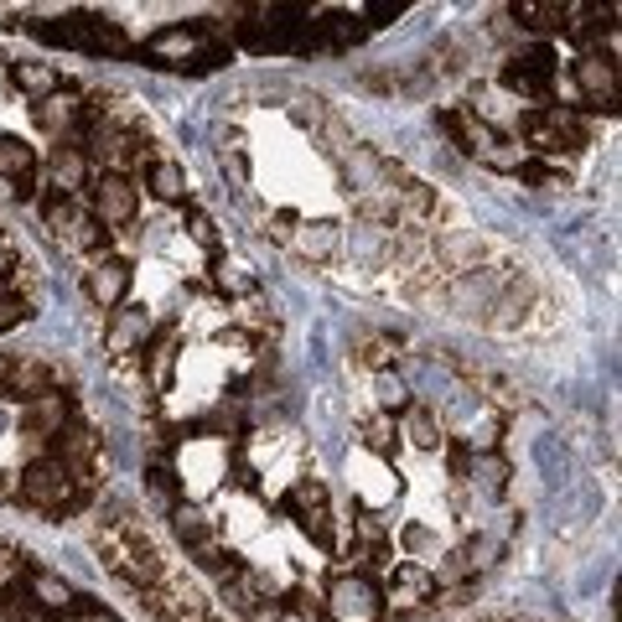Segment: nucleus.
Segmentation results:
<instances>
[{"mask_svg": "<svg viewBox=\"0 0 622 622\" xmlns=\"http://www.w3.org/2000/svg\"><path fill=\"white\" fill-rule=\"evenodd\" d=\"M93 550H99V561L115 571L120 581L130 586H161L167 581V561H161V550L146 530H140L136 519H120V524H109V530L93 534Z\"/></svg>", "mask_w": 622, "mask_h": 622, "instance_id": "obj_1", "label": "nucleus"}, {"mask_svg": "<svg viewBox=\"0 0 622 622\" xmlns=\"http://www.w3.org/2000/svg\"><path fill=\"white\" fill-rule=\"evenodd\" d=\"M31 37H42L52 47H73V52H99V58H125L130 52V37H125L120 21H109V16H62V21H31Z\"/></svg>", "mask_w": 622, "mask_h": 622, "instance_id": "obj_2", "label": "nucleus"}, {"mask_svg": "<svg viewBox=\"0 0 622 622\" xmlns=\"http://www.w3.org/2000/svg\"><path fill=\"white\" fill-rule=\"evenodd\" d=\"M16 493H21V503H31L37 514H73V509H83V498H89V487H78L73 467L58 462V456H37V462L16 477Z\"/></svg>", "mask_w": 622, "mask_h": 622, "instance_id": "obj_3", "label": "nucleus"}, {"mask_svg": "<svg viewBox=\"0 0 622 622\" xmlns=\"http://www.w3.org/2000/svg\"><path fill=\"white\" fill-rule=\"evenodd\" d=\"M524 140H530L540 156H561V151H586V125H581L576 109H534V115H524Z\"/></svg>", "mask_w": 622, "mask_h": 622, "instance_id": "obj_4", "label": "nucleus"}, {"mask_svg": "<svg viewBox=\"0 0 622 622\" xmlns=\"http://www.w3.org/2000/svg\"><path fill=\"white\" fill-rule=\"evenodd\" d=\"M498 78H503V89H509V93L545 105V99H550V78H555V52H550V47H530V52H519V58L503 62Z\"/></svg>", "mask_w": 622, "mask_h": 622, "instance_id": "obj_5", "label": "nucleus"}, {"mask_svg": "<svg viewBox=\"0 0 622 622\" xmlns=\"http://www.w3.org/2000/svg\"><path fill=\"white\" fill-rule=\"evenodd\" d=\"M322 608H327L333 622H374L384 612V602H379V586H374V581L348 571V576H337L333 586H327V602H322Z\"/></svg>", "mask_w": 622, "mask_h": 622, "instance_id": "obj_6", "label": "nucleus"}, {"mask_svg": "<svg viewBox=\"0 0 622 622\" xmlns=\"http://www.w3.org/2000/svg\"><path fill=\"white\" fill-rule=\"evenodd\" d=\"M431 596H436V571H425V565H415V561L389 565V581H384V592H379L384 608H395V612H421Z\"/></svg>", "mask_w": 622, "mask_h": 622, "instance_id": "obj_7", "label": "nucleus"}, {"mask_svg": "<svg viewBox=\"0 0 622 622\" xmlns=\"http://www.w3.org/2000/svg\"><path fill=\"white\" fill-rule=\"evenodd\" d=\"M89 198H93V218L105 228H125L130 218H136V182L130 177H115V171H105V177H93L89 182Z\"/></svg>", "mask_w": 622, "mask_h": 622, "instance_id": "obj_8", "label": "nucleus"}, {"mask_svg": "<svg viewBox=\"0 0 622 622\" xmlns=\"http://www.w3.org/2000/svg\"><path fill=\"white\" fill-rule=\"evenodd\" d=\"M62 374L58 368H47L42 358H0V395L11 399H37V395H52V384H58Z\"/></svg>", "mask_w": 622, "mask_h": 622, "instance_id": "obj_9", "label": "nucleus"}, {"mask_svg": "<svg viewBox=\"0 0 622 622\" xmlns=\"http://www.w3.org/2000/svg\"><path fill=\"white\" fill-rule=\"evenodd\" d=\"M446 364H452L456 374H462V379L472 384V389H483V395L493 399L498 411H519V405H530V395H524V389H519L514 379H503L498 368H487V364H467V358H456V353H446Z\"/></svg>", "mask_w": 622, "mask_h": 622, "instance_id": "obj_10", "label": "nucleus"}, {"mask_svg": "<svg viewBox=\"0 0 622 622\" xmlns=\"http://www.w3.org/2000/svg\"><path fill=\"white\" fill-rule=\"evenodd\" d=\"M576 83L586 93V105L596 109H618V58H602V52H586L576 58Z\"/></svg>", "mask_w": 622, "mask_h": 622, "instance_id": "obj_11", "label": "nucleus"}, {"mask_svg": "<svg viewBox=\"0 0 622 622\" xmlns=\"http://www.w3.org/2000/svg\"><path fill=\"white\" fill-rule=\"evenodd\" d=\"M0 177H6V192L11 198H37V151L27 140L16 136H0Z\"/></svg>", "mask_w": 622, "mask_h": 622, "instance_id": "obj_12", "label": "nucleus"}, {"mask_svg": "<svg viewBox=\"0 0 622 622\" xmlns=\"http://www.w3.org/2000/svg\"><path fill=\"white\" fill-rule=\"evenodd\" d=\"M203 47H208V27H167V31H156L146 52H151L161 68H167V62H182V68H192Z\"/></svg>", "mask_w": 622, "mask_h": 622, "instance_id": "obj_13", "label": "nucleus"}, {"mask_svg": "<svg viewBox=\"0 0 622 622\" xmlns=\"http://www.w3.org/2000/svg\"><path fill=\"white\" fill-rule=\"evenodd\" d=\"M337 244H343V228L333 224V218H312V224H296V234H290V255L312 259V265H327V259L337 255Z\"/></svg>", "mask_w": 622, "mask_h": 622, "instance_id": "obj_14", "label": "nucleus"}, {"mask_svg": "<svg viewBox=\"0 0 622 622\" xmlns=\"http://www.w3.org/2000/svg\"><path fill=\"white\" fill-rule=\"evenodd\" d=\"M83 286H89L99 312H115V306H125V296H130V265H125V259H99Z\"/></svg>", "mask_w": 622, "mask_h": 622, "instance_id": "obj_15", "label": "nucleus"}, {"mask_svg": "<svg viewBox=\"0 0 622 622\" xmlns=\"http://www.w3.org/2000/svg\"><path fill=\"white\" fill-rule=\"evenodd\" d=\"M47 171H52V187H58V192H68V198H78V192L93 182V177H89V151H83V146H52Z\"/></svg>", "mask_w": 622, "mask_h": 622, "instance_id": "obj_16", "label": "nucleus"}, {"mask_svg": "<svg viewBox=\"0 0 622 622\" xmlns=\"http://www.w3.org/2000/svg\"><path fill=\"white\" fill-rule=\"evenodd\" d=\"M62 425H68V399L62 395H37V399H27L21 405V431L27 436H58Z\"/></svg>", "mask_w": 622, "mask_h": 622, "instance_id": "obj_17", "label": "nucleus"}, {"mask_svg": "<svg viewBox=\"0 0 622 622\" xmlns=\"http://www.w3.org/2000/svg\"><path fill=\"white\" fill-rule=\"evenodd\" d=\"M31 115H37V125H42V130L62 136V130H78V125H83V99H78V93H68V89H58V93H47Z\"/></svg>", "mask_w": 622, "mask_h": 622, "instance_id": "obj_18", "label": "nucleus"}, {"mask_svg": "<svg viewBox=\"0 0 622 622\" xmlns=\"http://www.w3.org/2000/svg\"><path fill=\"white\" fill-rule=\"evenodd\" d=\"M0 622H58V618L31 596L27 581H6L0 586Z\"/></svg>", "mask_w": 622, "mask_h": 622, "instance_id": "obj_19", "label": "nucleus"}, {"mask_svg": "<svg viewBox=\"0 0 622 622\" xmlns=\"http://www.w3.org/2000/svg\"><path fill=\"white\" fill-rule=\"evenodd\" d=\"M399 436L411 441V446H421V452H436L441 441V421H436V411L431 405H421V399H411L405 405V421H399Z\"/></svg>", "mask_w": 622, "mask_h": 622, "instance_id": "obj_20", "label": "nucleus"}, {"mask_svg": "<svg viewBox=\"0 0 622 622\" xmlns=\"http://www.w3.org/2000/svg\"><path fill=\"white\" fill-rule=\"evenodd\" d=\"M11 83L21 93H31L37 105H42L47 93L62 89V78H58V68H52V62H11Z\"/></svg>", "mask_w": 622, "mask_h": 622, "instance_id": "obj_21", "label": "nucleus"}, {"mask_svg": "<svg viewBox=\"0 0 622 622\" xmlns=\"http://www.w3.org/2000/svg\"><path fill=\"white\" fill-rule=\"evenodd\" d=\"M514 16L534 31H565L571 27V6H561V0H519Z\"/></svg>", "mask_w": 622, "mask_h": 622, "instance_id": "obj_22", "label": "nucleus"}, {"mask_svg": "<svg viewBox=\"0 0 622 622\" xmlns=\"http://www.w3.org/2000/svg\"><path fill=\"white\" fill-rule=\"evenodd\" d=\"M280 509H286V514L296 519V524H302V519H317V514H327V487H322L317 477H302V483L290 487L286 498H280Z\"/></svg>", "mask_w": 622, "mask_h": 622, "instance_id": "obj_23", "label": "nucleus"}, {"mask_svg": "<svg viewBox=\"0 0 622 622\" xmlns=\"http://www.w3.org/2000/svg\"><path fill=\"white\" fill-rule=\"evenodd\" d=\"M171 534H177L187 550H203V545H213V540H218L213 519L198 514V509H171Z\"/></svg>", "mask_w": 622, "mask_h": 622, "instance_id": "obj_24", "label": "nucleus"}, {"mask_svg": "<svg viewBox=\"0 0 622 622\" xmlns=\"http://www.w3.org/2000/svg\"><path fill=\"white\" fill-rule=\"evenodd\" d=\"M146 187H151L161 203H187V171L177 167V161H161V156H156L151 171H146Z\"/></svg>", "mask_w": 622, "mask_h": 622, "instance_id": "obj_25", "label": "nucleus"}, {"mask_svg": "<svg viewBox=\"0 0 622 622\" xmlns=\"http://www.w3.org/2000/svg\"><path fill=\"white\" fill-rule=\"evenodd\" d=\"M42 218H47V228H52V234H62V239H68V234L78 228V218H83V208H78V198H68V192H58V187H47V192H42Z\"/></svg>", "mask_w": 622, "mask_h": 622, "instance_id": "obj_26", "label": "nucleus"}, {"mask_svg": "<svg viewBox=\"0 0 622 622\" xmlns=\"http://www.w3.org/2000/svg\"><path fill=\"white\" fill-rule=\"evenodd\" d=\"M27 586H31V596H37V602L52 612V618H58V612L68 618V608H73V592H68V581H62V576H52V571H31Z\"/></svg>", "mask_w": 622, "mask_h": 622, "instance_id": "obj_27", "label": "nucleus"}, {"mask_svg": "<svg viewBox=\"0 0 622 622\" xmlns=\"http://www.w3.org/2000/svg\"><path fill=\"white\" fill-rule=\"evenodd\" d=\"M146 333H151V322H146V312H120V322L109 327V353H136L146 348Z\"/></svg>", "mask_w": 622, "mask_h": 622, "instance_id": "obj_28", "label": "nucleus"}, {"mask_svg": "<svg viewBox=\"0 0 622 622\" xmlns=\"http://www.w3.org/2000/svg\"><path fill=\"white\" fill-rule=\"evenodd\" d=\"M364 446L374 456H384V462H395V456H399V425H395V415H374V421H364Z\"/></svg>", "mask_w": 622, "mask_h": 622, "instance_id": "obj_29", "label": "nucleus"}, {"mask_svg": "<svg viewBox=\"0 0 622 622\" xmlns=\"http://www.w3.org/2000/svg\"><path fill=\"white\" fill-rule=\"evenodd\" d=\"M395 358H399V337H389V333H364L358 337V364L389 368Z\"/></svg>", "mask_w": 622, "mask_h": 622, "instance_id": "obj_30", "label": "nucleus"}, {"mask_svg": "<svg viewBox=\"0 0 622 622\" xmlns=\"http://www.w3.org/2000/svg\"><path fill=\"white\" fill-rule=\"evenodd\" d=\"M514 177L519 182H534V187H571V171L555 167V161H519Z\"/></svg>", "mask_w": 622, "mask_h": 622, "instance_id": "obj_31", "label": "nucleus"}, {"mask_svg": "<svg viewBox=\"0 0 622 622\" xmlns=\"http://www.w3.org/2000/svg\"><path fill=\"white\" fill-rule=\"evenodd\" d=\"M146 483H151L161 509H177V472H171L167 462H151V467H146Z\"/></svg>", "mask_w": 622, "mask_h": 622, "instance_id": "obj_32", "label": "nucleus"}, {"mask_svg": "<svg viewBox=\"0 0 622 622\" xmlns=\"http://www.w3.org/2000/svg\"><path fill=\"white\" fill-rule=\"evenodd\" d=\"M37 312H31L27 296H16V290L0 286V333H11V327H21V322H31Z\"/></svg>", "mask_w": 622, "mask_h": 622, "instance_id": "obj_33", "label": "nucleus"}, {"mask_svg": "<svg viewBox=\"0 0 622 622\" xmlns=\"http://www.w3.org/2000/svg\"><path fill=\"white\" fill-rule=\"evenodd\" d=\"M171 368H177V348H171V333H161V343L151 348V374H156V389L171 384Z\"/></svg>", "mask_w": 622, "mask_h": 622, "instance_id": "obj_34", "label": "nucleus"}, {"mask_svg": "<svg viewBox=\"0 0 622 622\" xmlns=\"http://www.w3.org/2000/svg\"><path fill=\"white\" fill-rule=\"evenodd\" d=\"M187 228H192V239H198L203 249H208V255H218V224H213L208 213L192 208V213H187Z\"/></svg>", "mask_w": 622, "mask_h": 622, "instance_id": "obj_35", "label": "nucleus"}, {"mask_svg": "<svg viewBox=\"0 0 622 622\" xmlns=\"http://www.w3.org/2000/svg\"><path fill=\"white\" fill-rule=\"evenodd\" d=\"M296 224H302L296 213H275V218H270V239H275V244H290V234H296Z\"/></svg>", "mask_w": 622, "mask_h": 622, "instance_id": "obj_36", "label": "nucleus"}, {"mask_svg": "<svg viewBox=\"0 0 622 622\" xmlns=\"http://www.w3.org/2000/svg\"><path fill=\"white\" fill-rule=\"evenodd\" d=\"M405 11V6H389V0H374V6H368V27H389V21H395V16Z\"/></svg>", "mask_w": 622, "mask_h": 622, "instance_id": "obj_37", "label": "nucleus"}, {"mask_svg": "<svg viewBox=\"0 0 622 622\" xmlns=\"http://www.w3.org/2000/svg\"><path fill=\"white\" fill-rule=\"evenodd\" d=\"M503 477H509V467H503L498 456H487V462H483V483H487V493H503Z\"/></svg>", "mask_w": 622, "mask_h": 622, "instance_id": "obj_38", "label": "nucleus"}, {"mask_svg": "<svg viewBox=\"0 0 622 622\" xmlns=\"http://www.w3.org/2000/svg\"><path fill=\"white\" fill-rule=\"evenodd\" d=\"M467 467H472V446L462 441V446H452V472L456 477H467Z\"/></svg>", "mask_w": 622, "mask_h": 622, "instance_id": "obj_39", "label": "nucleus"}, {"mask_svg": "<svg viewBox=\"0 0 622 622\" xmlns=\"http://www.w3.org/2000/svg\"><path fill=\"white\" fill-rule=\"evenodd\" d=\"M6 498H16V477H11V472H0V503H6Z\"/></svg>", "mask_w": 622, "mask_h": 622, "instance_id": "obj_40", "label": "nucleus"}]
</instances>
